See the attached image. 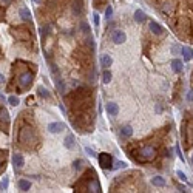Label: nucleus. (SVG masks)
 I'll list each match as a JSON object with an SVG mask.
<instances>
[{
	"instance_id": "obj_4",
	"label": "nucleus",
	"mask_w": 193,
	"mask_h": 193,
	"mask_svg": "<svg viewBox=\"0 0 193 193\" xmlns=\"http://www.w3.org/2000/svg\"><path fill=\"white\" fill-rule=\"evenodd\" d=\"M31 82H33V74L31 73H23L19 79V85L22 88H28L31 85Z\"/></svg>"
},
{
	"instance_id": "obj_31",
	"label": "nucleus",
	"mask_w": 193,
	"mask_h": 193,
	"mask_svg": "<svg viewBox=\"0 0 193 193\" xmlns=\"http://www.w3.org/2000/svg\"><path fill=\"white\" fill-rule=\"evenodd\" d=\"M74 168H80V161H74Z\"/></svg>"
},
{
	"instance_id": "obj_2",
	"label": "nucleus",
	"mask_w": 193,
	"mask_h": 193,
	"mask_svg": "<svg viewBox=\"0 0 193 193\" xmlns=\"http://www.w3.org/2000/svg\"><path fill=\"white\" fill-rule=\"evenodd\" d=\"M111 40H113L114 43H118V45H119V43H124V42L127 40V34L124 33L122 30H114L113 34H111Z\"/></svg>"
},
{
	"instance_id": "obj_14",
	"label": "nucleus",
	"mask_w": 193,
	"mask_h": 193,
	"mask_svg": "<svg viewBox=\"0 0 193 193\" xmlns=\"http://www.w3.org/2000/svg\"><path fill=\"white\" fill-rule=\"evenodd\" d=\"M64 145L67 147V148H73L74 147V136L73 134H68L67 137H65V141H64Z\"/></svg>"
},
{
	"instance_id": "obj_33",
	"label": "nucleus",
	"mask_w": 193,
	"mask_h": 193,
	"mask_svg": "<svg viewBox=\"0 0 193 193\" xmlns=\"http://www.w3.org/2000/svg\"><path fill=\"white\" fill-rule=\"evenodd\" d=\"M192 99H193V93H190V94H189V100H192Z\"/></svg>"
},
{
	"instance_id": "obj_25",
	"label": "nucleus",
	"mask_w": 193,
	"mask_h": 193,
	"mask_svg": "<svg viewBox=\"0 0 193 193\" xmlns=\"http://www.w3.org/2000/svg\"><path fill=\"white\" fill-rule=\"evenodd\" d=\"M111 14H113V8H111V6H108V8L105 9V17L110 19V17H111Z\"/></svg>"
},
{
	"instance_id": "obj_30",
	"label": "nucleus",
	"mask_w": 193,
	"mask_h": 193,
	"mask_svg": "<svg viewBox=\"0 0 193 193\" xmlns=\"http://www.w3.org/2000/svg\"><path fill=\"white\" fill-rule=\"evenodd\" d=\"M85 151H87V155H88V156H94V151L90 148V147H85Z\"/></svg>"
},
{
	"instance_id": "obj_12",
	"label": "nucleus",
	"mask_w": 193,
	"mask_h": 193,
	"mask_svg": "<svg viewBox=\"0 0 193 193\" xmlns=\"http://www.w3.org/2000/svg\"><path fill=\"white\" fill-rule=\"evenodd\" d=\"M182 56H184V60H192V57H193V50L192 48H189V46H182Z\"/></svg>"
},
{
	"instance_id": "obj_15",
	"label": "nucleus",
	"mask_w": 193,
	"mask_h": 193,
	"mask_svg": "<svg viewBox=\"0 0 193 193\" xmlns=\"http://www.w3.org/2000/svg\"><path fill=\"white\" fill-rule=\"evenodd\" d=\"M19 187H20V190H22V192H26V190L31 189V182L26 181V179H20V181H19Z\"/></svg>"
},
{
	"instance_id": "obj_3",
	"label": "nucleus",
	"mask_w": 193,
	"mask_h": 193,
	"mask_svg": "<svg viewBox=\"0 0 193 193\" xmlns=\"http://www.w3.org/2000/svg\"><path fill=\"white\" fill-rule=\"evenodd\" d=\"M141 153H142V159L144 161H151L155 158V155H156V150L153 148V147H144L142 150H141Z\"/></svg>"
},
{
	"instance_id": "obj_35",
	"label": "nucleus",
	"mask_w": 193,
	"mask_h": 193,
	"mask_svg": "<svg viewBox=\"0 0 193 193\" xmlns=\"http://www.w3.org/2000/svg\"><path fill=\"white\" fill-rule=\"evenodd\" d=\"M3 2H5V3H8V2H11V0H3Z\"/></svg>"
},
{
	"instance_id": "obj_29",
	"label": "nucleus",
	"mask_w": 193,
	"mask_h": 193,
	"mask_svg": "<svg viewBox=\"0 0 193 193\" xmlns=\"http://www.w3.org/2000/svg\"><path fill=\"white\" fill-rule=\"evenodd\" d=\"M93 22H94L96 26H99V16L96 14V12H94V16H93Z\"/></svg>"
},
{
	"instance_id": "obj_1",
	"label": "nucleus",
	"mask_w": 193,
	"mask_h": 193,
	"mask_svg": "<svg viewBox=\"0 0 193 193\" xmlns=\"http://www.w3.org/2000/svg\"><path fill=\"white\" fill-rule=\"evenodd\" d=\"M111 164H113V158L110 155H107V153L99 155V165L102 168H111Z\"/></svg>"
},
{
	"instance_id": "obj_9",
	"label": "nucleus",
	"mask_w": 193,
	"mask_h": 193,
	"mask_svg": "<svg viewBox=\"0 0 193 193\" xmlns=\"http://www.w3.org/2000/svg\"><path fill=\"white\" fill-rule=\"evenodd\" d=\"M107 113L110 116H116L119 113V107L114 104V102H110V104H107Z\"/></svg>"
},
{
	"instance_id": "obj_17",
	"label": "nucleus",
	"mask_w": 193,
	"mask_h": 193,
	"mask_svg": "<svg viewBox=\"0 0 193 193\" xmlns=\"http://www.w3.org/2000/svg\"><path fill=\"white\" fill-rule=\"evenodd\" d=\"M134 20H136V22H139V23L145 20V14H144L142 9H136L134 11Z\"/></svg>"
},
{
	"instance_id": "obj_5",
	"label": "nucleus",
	"mask_w": 193,
	"mask_h": 193,
	"mask_svg": "<svg viewBox=\"0 0 193 193\" xmlns=\"http://www.w3.org/2000/svg\"><path fill=\"white\" fill-rule=\"evenodd\" d=\"M64 128H65V124L64 122H51L50 125H48V132L53 133V134H56V133L64 132Z\"/></svg>"
},
{
	"instance_id": "obj_21",
	"label": "nucleus",
	"mask_w": 193,
	"mask_h": 193,
	"mask_svg": "<svg viewBox=\"0 0 193 193\" xmlns=\"http://www.w3.org/2000/svg\"><path fill=\"white\" fill-rule=\"evenodd\" d=\"M88 189H90V192H100V187H99V184L98 182H90V185H88Z\"/></svg>"
},
{
	"instance_id": "obj_28",
	"label": "nucleus",
	"mask_w": 193,
	"mask_h": 193,
	"mask_svg": "<svg viewBox=\"0 0 193 193\" xmlns=\"http://www.w3.org/2000/svg\"><path fill=\"white\" fill-rule=\"evenodd\" d=\"M125 167H127V164H125V162H122V161L116 162V168H125Z\"/></svg>"
},
{
	"instance_id": "obj_10",
	"label": "nucleus",
	"mask_w": 193,
	"mask_h": 193,
	"mask_svg": "<svg viewBox=\"0 0 193 193\" xmlns=\"http://www.w3.org/2000/svg\"><path fill=\"white\" fill-rule=\"evenodd\" d=\"M150 30H151V33L153 34H158V36H159V34H162V26L159 25V23H156V22H150Z\"/></svg>"
},
{
	"instance_id": "obj_13",
	"label": "nucleus",
	"mask_w": 193,
	"mask_h": 193,
	"mask_svg": "<svg viewBox=\"0 0 193 193\" xmlns=\"http://www.w3.org/2000/svg\"><path fill=\"white\" fill-rule=\"evenodd\" d=\"M171 68H173L175 73H181L182 71V62L179 59H173L171 60Z\"/></svg>"
},
{
	"instance_id": "obj_26",
	"label": "nucleus",
	"mask_w": 193,
	"mask_h": 193,
	"mask_svg": "<svg viewBox=\"0 0 193 193\" xmlns=\"http://www.w3.org/2000/svg\"><path fill=\"white\" fill-rule=\"evenodd\" d=\"M176 175H178V178H179V179H181V181H187V176H185V173H182V171H181V170H179V171H178V173H176Z\"/></svg>"
},
{
	"instance_id": "obj_6",
	"label": "nucleus",
	"mask_w": 193,
	"mask_h": 193,
	"mask_svg": "<svg viewBox=\"0 0 193 193\" xmlns=\"http://www.w3.org/2000/svg\"><path fill=\"white\" fill-rule=\"evenodd\" d=\"M19 16H20V19H22L23 22H31V12H30V9L26 8V6H20Z\"/></svg>"
},
{
	"instance_id": "obj_7",
	"label": "nucleus",
	"mask_w": 193,
	"mask_h": 193,
	"mask_svg": "<svg viewBox=\"0 0 193 193\" xmlns=\"http://www.w3.org/2000/svg\"><path fill=\"white\" fill-rule=\"evenodd\" d=\"M12 164H14V167H16V168H22V167H23V164H25L23 156H22V155H19V153H16L14 156H12Z\"/></svg>"
},
{
	"instance_id": "obj_11",
	"label": "nucleus",
	"mask_w": 193,
	"mask_h": 193,
	"mask_svg": "<svg viewBox=\"0 0 193 193\" xmlns=\"http://www.w3.org/2000/svg\"><path fill=\"white\" fill-rule=\"evenodd\" d=\"M132 134H133L132 125H124V127L121 128V136H122V137H130Z\"/></svg>"
},
{
	"instance_id": "obj_20",
	"label": "nucleus",
	"mask_w": 193,
	"mask_h": 193,
	"mask_svg": "<svg viewBox=\"0 0 193 193\" xmlns=\"http://www.w3.org/2000/svg\"><path fill=\"white\" fill-rule=\"evenodd\" d=\"M56 87L59 88V91H60V93H65V84H64V80H62L60 77L56 79Z\"/></svg>"
},
{
	"instance_id": "obj_22",
	"label": "nucleus",
	"mask_w": 193,
	"mask_h": 193,
	"mask_svg": "<svg viewBox=\"0 0 193 193\" xmlns=\"http://www.w3.org/2000/svg\"><path fill=\"white\" fill-rule=\"evenodd\" d=\"M39 94L42 96V98H50V93H48V90L43 88V87H39Z\"/></svg>"
},
{
	"instance_id": "obj_19",
	"label": "nucleus",
	"mask_w": 193,
	"mask_h": 193,
	"mask_svg": "<svg viewBox=\"0 0 193 193\" xmlns=\"http://www.w3.org/2000/svg\"><path fill=\"white\" fill-rule=\"evenodd\" d=\"M102 80H104V84H110V82H111V73L108 70H105L104 74H102Z\"/></svg>"
},
{
	"instance_id": "obj_24",
	"label": "nucleus",
	"mask_w": 193,
	"mask_h": 193,
	"mask_svg": "<svg viewBox=\"0 0 193 193\" xmlns=\"http://www.w3.org/2000/svg\"><path fill=\"white\" fill-rule=\"evenodd\" d=\"M73 9H74V12H76V14H80V2H79V0H77V2L74 3Z\"/></svg>"
},
{
	"instance_id": "obj_36",
	"label": "nucleus",
	"mask_w": 193,
	"mask_h": 193,
	"mask_svg": "<svg viewBox=\"0 0 193 193\" xmlns=\"http://www.w3.org/2000/svg\"><path fill=\"white\" fill-rule=\"evenodd\" d=\"M192 164H193V155H192Z\"/></svg>"
},
{
	"instance_id": "obj_23",
	"label": "nucleus",
	"mask_w": 193,
	"mask_h": 193,
	"mask_svg": "<svg viewBox=\"0 0 193 193\" xmlns=\"http://www.w3.org/2000/svg\"><path fill=\"white\" fill-rule=\"evenodd\" d=\"M8 102H9L11 105H14V107H16V105L19 104V99L16 98V96H9V98H8Z\"/></svg>"
},
{
	"instance_id": "obj_32",
	"label": "nucleus",
	"mask_w": 193,
	"mask_h": 193,
	"mask_svg": "<svg viewBox=\"0 0 193 193\" xmlns=\"http://www.w3.org/2000/svg\"><path fill=\"white\" fill-rule=\"evenodd\" d=\"M3 80H5V77H3L2 74H0V84H3Z\"/></svg>"
},
{
	"instance_id": "obj_8",
	"label": "nucleus",
	"mask_w": 193,
	"mask_h": 193,
	"mask_svg": "<svg viewBox=\"0 0 193 193\" xmlns=\"http://www.w3.org/2000/svg\"><path fill=\"white\" fill-rule=\"evenodd\" d=\"M111 64H113V59H111V56H110V54H104V56L100 57V65L104 67L105 70H107L108 67H111Z\"/></svg>"
},
{
	"instance_id": "obj_27",
	"label": "nucleus",
	"mask_w": 193,
	"mask_h": 193,
	"mask_svg": "<svg viewBox=\"0 0 193 193\" xmlns=\"http://www.w3.org/2000/svg\"><path fill=\"white\" fill-rule=\"evenodd\" d=\"M80 28H82V31H84V33H87V34L90 33V28H88V25H87L85 22H82V23H80Z\"/></svg>"
},
{
	"instance_id": "obj_18",
	"label": "nucleus",
	"mask_w": 193,
	"mask_h": 193,
	"mask_svg": "<svg viewBox=\"0 0 193 193\" xmlns=\"http://www.w3.org/2000/svg\"><path fill=\"white\" fill-rule=\"evenodd\" d=\"M0 121H2V122H9V113L8 111H6V110L5 108H0Z\"/></svg>"
},
{
	"instance_id": "obj_16",
	"label": "nucleus",
	"mask_w": 193,
	"mask_h": 193,
	"mask_svg": "<svg viewBox=\"0 0 193 193\" xmlns=\"http://www.w3.org/2000/svg\"><path fill=\"white\" fill-rule=\"evenodd\" d=\"M151 184L156 185V187H164V185H165V179L161 178V176H155L153 179H151Z\"/></svg>"
},
{
	"instance_id": "obj_34",
	"label": "nucleus",
	"mask_w": 193,
	"mask_h": 193,
	"mask_svg": "<svg viewBox=\"0 0 193 193\" xmlns=\"http://www.w3.org/2000/svg\"><path fill=\"white\" fill-rule=\"evenodd\" d=\"M34 2H36V3H40V2H42V0H34Z\"/></svg>"
}]
</instances>
